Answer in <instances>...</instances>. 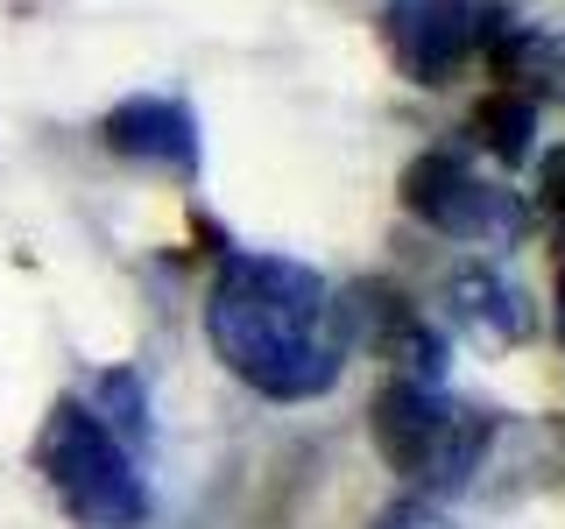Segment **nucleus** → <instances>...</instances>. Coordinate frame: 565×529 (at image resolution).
I'll use <instances>...</instances> for the list:
<instances>
[{
    "mask_svg": "<svg viewBox=\"0 0 565 529\" xmlns=\"http://www.w3.org/2000/svg\"><path fill=\"white\" fill-rule=\"evenodd\" d=\"M106 149L163 170H199V120L177 99H128L106 114Z\"/></svg>",
    "mask_w": 565,
    "mask_h": 529,
    "instance_id": "6",
    "label": "nucleus"
},
{
    "mask_svg": "<svg viewBox=\"0 0 565 529\" xmlns=\"http://www.w3.org/2000/svg\"><path fill=\"white\" fill-rule=\"evenodd\" d=\"M558 304H565V261H558Z\"/></svg>",
    "mask_w": 565,
    "mask_h": 529,
    "instance_id": "11",
    "label": "nucleus"
},
{
    "mask_svg": "<svg viewBox=\"0 0 565 529\" xmlns=\"http://www.w3.org/2000/svg\"><path fill=\"white\" fill-rule=\"evenodd\" d=\"M375 529H452V522L438 516L431 501H417V494H411V501H388L382 516H375Z\"/></svg>",
    "mask_w": 565,
    "mask_h": 529,
    "instance_id": "10",
    "label": "nucleus"
},
{
    "mask_svg": "<svg viewBox=\"0 0 565 529\" xmlns=\"http://www.w3.org/2000/svg\"><path fill=\"white\" fill-rule=\"evenodd\" d=\"M106 410L128 423L135 438L149 431V402H141V381H135V375H106Z\"/></svg>",
    "mask_w": 565,
    "mask_h": 529,
    "instance_id": "9",
    "label": "nucleus"
},
{
    "mask_svg": "<svg viewBox=\"0 0 565 529\" xmlns=\"http://www.w3.org/2000/svg\"><path fill=\"white\" fill-rule=\"evenodd\" d=\"M473 134L488 141V155L523 163V155H530V134H537V106H530L523 93H494L481 114H473Z\"/></svg>",
    "mask_w": 565,
    "mask_h": 529,
    "instance_id": "8",
    "label": "nucleus"
},
{
    "mask_svg": "<svg viewBox=\"0 0 565 529\" xmlns=\"http://www.w3.org/2000/svg\"><path fill=\"white\" fill-rule=\"evenodd\" d=\"M205 332L234 375L269 402H305L340 381L332 290L282 255H234L205 296Z\"/></svg>",
    "mask_w": 565,
    "mask_h": 529,
    "instance_id": "1",
    "label": "nucleus"
},
{
    "mask_svg": "<svg viewBox=\"0 0 565 529\" xmlns=\"http://www.w3.org/2000/svg\"><path fill=\"white\" fill-rule=\"evenodd\" d=\"M375 452L417 487H467L488 452V417L417 381H388L375 396Z\"/></svg>",
    "mask_w": 565,
    "mask_h": 529,
    "instance_id": "3",
    "label": "nucleus"
},
{
    "mask_svg": "<svg viewBox=\"0 0 565 529\" xmlns=\"http://www.w3.org/2000/svg\"><path fill=\"white\" fill-rule=\"evenodd\" d=\"M382 43L411 85H446L473 50V8L467 0H388Z\"/></svg>",
    "mask_w": 565,
    "mask_h": 529,
    "instance_id": "5",
    "label": "nucleus"
},
{
    "mask_svg": "<svg viewBox=\"0 0 565 529\" xmlns=\"http://www.w3.org/2000/svg\"><path fill=\"white\" fill-rule=\"evenodd\" d=\"M35 452H43V481L57 487V501L78 522H93V529H135L141 516H149V487H141L128 445H120L93 410L57 402Z\"/></svg>",
    "mask_w": 565,
    "mask_h": 529,
    "instance_id": "2",
    "label": "nucleus"
},
{
    "mask_svg": "<svg viewBox=\"0 0 565 529\" xmlns=\"http://www.w3.org/2000/svg\"><path fill=\"white\" fill-rule=\"evenodd\" d=\"M452 311H459V317H473V325H488L494 339H523V332H530L523 296L509 290V282L481 276V269H459V276H452Z\"/></svg>",
    "mask_w": 565,
    "mask_h": 529,
    "instance_id": "7",
    "label": "nucleus"
},
{
    "mask_svg": "<svg viewBox=\"0 0 565 529\" xmlns=\"http://www.w3.org/2000/svg\"><path fill=\"white\" fill-rule=\"evenodd\" d=\"M403 205H411V219H424L431 234H452V240H494V234L523 226L516 198L494 191L488 176H473L452 149H431L403 170Z\"/></svg>",
    "mask_w": 565,
    "mask_h": 529,
    "instance_id": "4",
    "label": "nucleus"
}]
</instances>
